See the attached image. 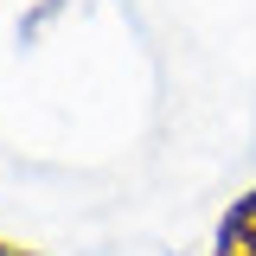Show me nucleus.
Listing matches in <instances>:
<instances>
[{
  "mask_svg": "<svg viewBox=\"0 0 256 256\" xmlns=\"http://www.w3.org/2000/svg\"><path fill=\"white\" fill-rule=\"evenodd\" d=\"M212 256H256V186H244L224 205L218 230H212Z\"/></svg>",
  "mask_w": 256,
  "mask_h": 256,
  "instance_id": "1",
  "label": "nucleus"
},
{
  "mask_svg": "<svg viewBox=\"0 0 256 256\" xmlns=\"http://www.w3.org/2000/svg\"><path fill=\"white\" fill-rule=\"evenodd\" d=\"M0 256H38L32 244H13V237H0Z\"/></svg>",
  "mask_w": 256,
  "mask_h": 256,
  "instance_id": "2",
  "label": "nucleus"
}]
</instances>
